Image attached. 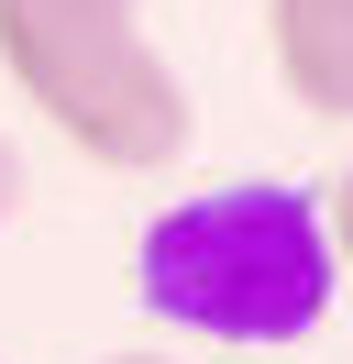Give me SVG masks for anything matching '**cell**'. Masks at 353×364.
<instances>
[{
    "label": "cell",
    "instance_id": "cell-3",
    "mask_svg": "<svg viewBox=\"0 0 353 364\" xmlns=\"http://www.w3.org/2000/svg\"><path fill=\"white\" fill-rule=\"evenodd\" d=\"M265 45L298 111L353 122V0H265Z\"/></svg>",
    "mask_w": 353,
    "mask_h": 364
},
{
    "label": "cell",
    "instance_id": "cell-1",
    "mask_svg": "<svg viewBox=\"0 0 353 364\" xmlns=\"http://www.w3.org/2000/svg\"><path fill=\"white\" fill-rule=\"evenodd\" d=\"M331 232L320 199L287 177H232V188H199V199H166L132 243V287H144L154 320L199 342H309L331 320Z\"/></svg>",
    "mask_w": 353,
    "mask_h": 364
},
{
    "label": "cell",
    "instance_id": "cell-2",
    "mask_svg": "<svg viewBox=\"0 0 353 364\" xmlns=\"http://www.w3.org/2000/svg\"><path fill=\"white\" fill-rule=\"evenodd\" d=\"M0 77L100 177H166L199 144L188 77L144 45V0H0Z\"/></svg>",
    "mask_w": 353,
    "mask_h": 364
},
{
    "label": "cell",
    "instance_id": "cell-4",
    "mask_svg": "<svg viewBox=\"0 0 353 364\" xmlns=\"http://www.w3.org/2000/svg\"><path fill=\"white\" fill-rule=\"evenodd\" d=\"M309 199H320V232H331V265L353 276V155H342V177H331V188H309Z\"/></svg>",
    "mask_w": 353,
    "mask_h": 364
},
{
    "label": "cell",
    "instance_id": "cell-6",
    "mask_svg": "<svg viewBox=\"0 0 353 364\" xmlns=\"http://www.w3.org/2000/svg\"><path fill=\"white\" fill-rule=\"evenodd\" d=\"M100 364H166V353H100Z\"/></svg>",
    "mask_w": 353,
    "mask_h": 364
},
{
    "label": "cell",
    "instance_id": "cell-5",
    "mask_svg": "<svg viewBox=\"0 0 353 364\" xmlns=\"http://www.w3.org/2000/svg\"><path fill=\"white\" fill-rule=\"evenodd\" d=\"M22 199H33V166H22V144L0 133V221H22Z\"/></svg>",
    "mask_w": 353,
    "mask_h": 364
}]
</instances>
